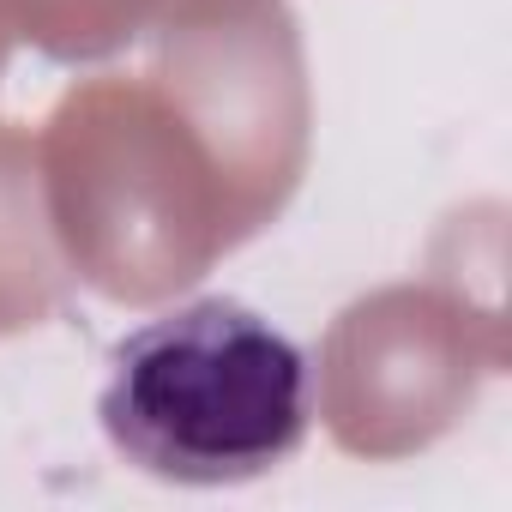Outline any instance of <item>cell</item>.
Returning <instances> with one entry per match:
<instances>
[{"label":"cell","instance_id":"6da1fadb","mask_svg":"<svg viewBox=\"0 0 512 512\" xmlns=\"http://www.w3.org/2000/svg\"><path fill=\"white\" fill-rule=\"evenodd\" d=\"M109 446L145 476L223 488L278 470L314 416V374L290 332L229 296H199L109 350L97 398Z\"/></svg>","mask_w":512,"mask_h":512}]
</instances>
